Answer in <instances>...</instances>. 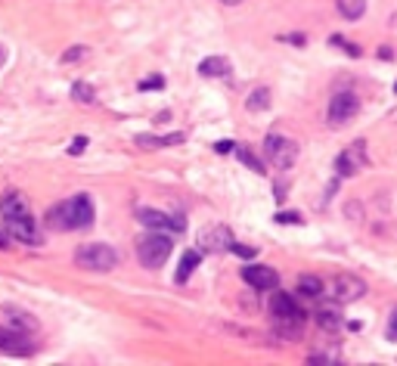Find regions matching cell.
I'll use <instances>...</instances> for the list:
<instances>
[{
    "label": "cell",
    "mask_w": 397,
    "mask_h": 366,
    "mask_svg": "<svg viewBox=\"0 0 397 366\" xmlns=\"http://www.w3.org/2000/svg\"><path fill=\"white\" fill-rule=\"evenodd\" d=\"M0 351L10 357H31L35 354V345L25 338V332L10 329V332H0Z\"/></svg>",
    "instance_id": "10"
},
{
    "label": "cell",
    "mask_w": 397,
    "mask_h": 366,
    "mask_svg": "<svg viewBox=\"0 0 397 366\" xmlns=\"http://www.w3.org/2000/svg\"><path fill=\"white\" fill-rule=\"evenodd\" d=\"M230 252L233 254H239V258H255V249H251V245H230Z\"/></svg>",
    "instance_id": "28"
},
{
    "label": "cell",
    "mask_w": 397,
    "mask_h": 366,
    "mask_svg": "<svg viewBox=\"0 0 397 366\" xmlns=\"http://www.w3.org/2000/svg\"><path fill=\"white\" fill-rule=\"evenodd\" d=\"M0 215H4V220L25 217L28 215V202H25V195L22 193H6L4 202H0Z\"/></svg>",
    "instance_id": "15"
},
{
    "label": "cell",
    "mask_w": 397,
    "mask_h": 366,
    "mask_svg": "<svg viewBox=\"0 0 397 366\" xmlns=\"http://www.w3.org/2000/svg\"><path fill=\"white\" fill-rule=\"evenodd\" d=\"M44 224L50 230H84L94 224V202L87 199V195H75V199H65L59 202L56 208L47 211Z\"/></svg>",
    "instance_id": "1"
},
{
    "label": "cell",
    "mask_w": 397,
    "mask_h": 366,
    "mask_svg": "<svg viewBox=\"0 0 397 366\" xmlns=\"http://www.w3.org/2000/svg\"><path fill=\"white\" fill-rule=\"evenodd\" d=\"M137 220L149 230H165V233H180L183 230V217H171V215H162L156 208H137Z\"/></svg>",
    "instance_id": "8"
},
{
    "label": "cell",
    "mask_w": 397,
    "mask_h": 366,
    "mask_svg": "<svg viewBox=\"0 0 397 366\" xmlns=\"http://www.w3.org/2000/svg\"><path fill=\"white\" fill-rule=\"evenodd\" d=\"M242 279H246L251 289H276V283H280L276 270L267 267V264H246V267H242Z\"/></svg>",
    "instance_id": "9"
},
{
    "label": "cell",
    "mask_w": 397,
    "mask_h": 366,
    "mask_svg": "<svg viewBox=\"0 0 397 366\" xmlns=\"http://www.w3.org/2000/svg\"><path fill=\"white\" fill-rule=\"evenodd\" d=\"M6 245H10V242H6V236H0V249H6Z\"/></svg>",
    "instance_id": "34"
},
{
    "label": "cell",
    "mask_w": 397,
    "mask_h": 366,
    "mask_svg": "<svg viewBox=\"0 0 397 366\" xmlns=\"http://www.w3.org/2000/svg\"><path fill=\"white\" fill-rule=\"evenodd\" d=\"M317 323H320V329L335 332V329L342 326V313L335 311V308H323V311H317Z\"/></svg>",
    "instance_id": "21"
},
{
    "label": "cell",
    "mask_w": 397,
    "mask_h": 366,
    "mask_svg": "<svg viewBox=\"0 0 397 366\" xmlns=\"http://www.w3.org/2000/svg\"><path fill=\"white\" fill-rule=\"evenodd\" d=\"M236 156H239V161H242V165H246V168H251V171H255V174H264V171H267V168H264V161H258L255 156H251V149H236Z\"/></svg>",
    "instance_id": "24"
},
{
    "label": "cell",
    "mask_w": 397,
    "mask_h": 366,
    "mask_svg": "<svg viewBox=\"0 0 397 366\" xmlns=\"http://www.w3.org/2000/svg\"><path fill=\"white\" fill-rule=\"evenodd\" d=\"M298 292L304 298H320L326 292V286H323V279H317V276H301L298 279Z\"/></svg>",
    "instance_id": "19"
},
{
    "label": "cell",
    "mask_w": 397,
    "mask_h": 366,
    "mask_svg": "<svg viewBox=\"0 0 397 366\" xmlns=\"http://www.w3.org/2000/svg\"><path fill=\"white\" fill-rule=\"evenodd\" d=\"M75 264L84 270H94V274H106L118 264V252L106 242H87L75 252Z\"/></svg>",
    "instance_id": "4"
},
{
    "label": "cell",
    "mask_w": 397,
    "mask_h": 366,
    "mask_svg": "<svg viewBox=\"0 0 397 366\" xmlns=\"http://www.w3.org/2000/svg\"><path fill=\"white\" fill-rule=\"evenodd\" d=\"M276 224H301V215H295V211H280V215H276Z\"/></svg>",
    "instance_id": "27"
},
{
    "label": "cell",
    "mask_w": 397,
    "mask_h": 366,
    "mask_svg": "<svg viewBox=\"0 0 397 366\" xmlns=\"http://www.w3.org/2000/svg\"><path fill=\"white\" fill-rule=\"evenodd\" d=\"M4 320H6V326L10 329H19V332H25V335H35V332L40 329V320L35 317V313H28L22 308H13V304H6L4 308Z\"/></svg>",
    "instance_id": "11"
},
{
    "label": "cell",
    "mask_w": 397,
    "mask_h": 366,
    "mask_svg": "<svg viewBox=\"0 0 397 366\" xmlns=\"http://www.w3.org/2000/svg\"><path fill=\"white\" fill-rule=\"evenodd\" d=\"M84 146H87V140H75L69 146V152H72V156H78V152H84Z\"/></svg>",
    "instance_id": "32"
},
{
    "label": "cell",
    "mask_w": 397,
    "mask_h": 366,
    "mask_svg": "<svg viewBox=\"0 0 397 366\" xmlns=\"http://www.w3.org/2000/svg\"><path fill=\"white\" fill-rule=\"evenodd\" d=\"M308 363H339V357H329V354H310Z\"/></svg>",
    "instance_id": "29"
},
{
    "label": "cell",
    "mask_w": 397,
    "mask_h": 366,
    "mask_svg": "<svg viewBox=\"0 0 397 366\" xmlns=\"http://www.w3.org/2000/svg\"><path fill=\"white\" fill-rule=\"evenodd\" d=\"M230 245H233L230 227H211L208 233H202V239H199L202 252H230Z\"/></svg>",
    "instance_id": "14"
},
{
    "label": "cell",
    "mask_w": 397,
    "mask_h": 366,
    "mask_svg": "<svg viewBox=\"0 0 397 366\" xmlns=\"http://www.w3.org/2000/svg\"><path fill=\"white\" fill-rule=\"evenodd\" d=\"M329 298H332V304H351L357 301V298L366 295V283H363L360 276H351V274H339L329 283Z\"/></svg>",
    "instance_id": "6"
},
{
    "label": "cell",
    "mask_w": 397,
    "mask_h": 366,
    "mask_svg": "<svg viewBox=\"0 0 397 366\" xmlns=\"http://www.w3.org/2000/svg\"><path fill=\"white\" fill-rule=\"evenodd\" d=\"M357 112H360V99H357V93L339 90L332 99H329V115H326V122L332 124V127H342V124H348Z\"/></svg>",
    "instance_id": "7"
},
{
    "label": "cell",
    "mask_w": 397,
    "mask_h": 366,
    "mask_svg": "<svg viewBox=\"0 0 397 366\" xmlns=\"http://www.w3.org/2000/svg\"><path fill=\"white\" fill-rule=\"evenodd\" d=\"M6 233H13V239H19L25 245H38L40 242V236H38V230H35V220H31V215H25V217H10L6 220Z\"/></svg>",
    "instance_id": "13"
},
{
    "label": "cell",
    "mask_w": 397,
    "mask_h": 366,
    "mask_svg": "<svg viewBox=\"0 0 397 366\" xmlns=\"http://www.w3.org/2000/svg\"><path fill=\"white\" fill-rule=\"evenodd\" d=\"M224 4H230V6H236V4H242V0H224Z\"/></svg>",
    "instance_id": "35"
},
{
    "label": "cell",
    "mask_w": 397,
    "mask_h": 366,
    "mask_svg": "<svg viewBox=\"0 0 397 366\" xmlns=\"http://www.w3.org/2000/svg\"><path fill=\"white\" fill-rule=\"evenodd\" d=\"M388 338L397 342V308L391 311V320H388Z\"/></svg>",
    "instance_id": "30"
},
{
    "label": "cell",
    "mask_w": 397,
    "mask_h": 366,
    "mask_svg": "<svg viewBox=\"0 0 397 366\" xmlns=\"http://www.w3.org/2000/svg\"><path fill=\"white\" fill-rule=\"evenodd\" d=\"M332 44H339V47H344V50H348V53H351V56H357V53H360V50H357V47H354V44H344V41H342V38H332Z\"/></svg>",
    "instance_id": "31"
},
{
    "label": "cell",
    "mask_w": 397,
    "mask_h": 366,
    "mask_svg": "<svg viewBox=\"0 0 397 366\" xmlns=\"http://www.w3.org/2000/svg\"><path fill=\"white\" fill-rule=\"evenodd\" d=\"M72 99H78V103H94L97 93H94V87H90L87 81H75L72 84Z\"/></svg>",
    "instance_id": "23"
},
{
    "label": "cell",
    "mask_w": 397,
    "mask_h": 366,
    "mask_svg": "<svg viewBox=\"0 0 397 366\" xmlns=\"http://www.w3.org/2000/svg\"><path fill=\"white\" fill-rule=\"evenodd\" d=\"M202 264V249H190V252H183V258H180V267H177V274L174 279L177 283H190V276H192V270H196Z\"/></svg>",
    "instance_id": "16"
},
{
    "label": "cell",
    "mask_w": 397,
    "mask_h": 366,
    "mask_svg": "<svg viewBox=\"0 0 397 366\" xmlns=\"http://www.w3.org/2000/svg\"><path fill=\"white\" fill-rule=\"evenodd\" d=\"M264 156L273 161V168H292L295 161H298V143L283 137V134H270L264 140Z\"/></svg>",
    "instance_id": "5"
},
{
    "label": "cell",
    "mask_w": 397,
    "mask_h": 366,
    "mask_svg": "<svg viewBox=\"0 0 397 366\" xmlns=\"http://www.w3.org/2000/svg\"><path fill=\"white\" fill-rule=\"evenodd\" d=\"M137 143L143 149H162V146H171V143H183V134H171V137H137Z\"/></svg>",
    "instance_id": "22"
},
{
    "label": "cell",
    "mask_w": 397,
    "mask_h": 366,
    "mask_svg": "<svg viewBox=\"0 0 397 366\" xmlns=\"http://www.w3.org/2000/svg\"><path fill=\"white\" fill-rule=\"evenodd\" d=\"M90 50L87 47H75V50H65V56H62V63H78L81 56H87Z\"/></svg>",
    "instance_id": "26"
},
{
    "label": "cell",
    "mask_w": 397,
    "mask_h": 366,
    "mask_svg": "<svg viewBox=\"0 0 397 366\" xmlns=\"http://www.w3.org/2000/svg\"><path fill=\"white\" fill-rule=\"evenodd\" d=\"M360 168H363V140L351 143V146L342 149L339 158H335V171H339V177H351V174H357Z\"/></svg>",
    "instance_id": "12"
},
{
    "label": "cell",
    "mask_w": 397,
    "mask_h": 366,
    "mask_svg": "<svg viewBox=\"0 0 397 366\" xmlns=\"http://www.w3.org/2000/svg\"><path fill=\"white\" fill-rule=\"evenodd\" d=\"M162 87H165V78H162V75H152V78L140 81V90H162Z\"/></svg>",
    "instance_id": "25"
},
{
    "label": "cell",
    "mask_w": 397,
    "mask_h": 366,
    "mask_svg": "<svg viewBox=\"0 0 397 366\" xmlns=\"http://www.w3.org/2000/svg\"><path fill=\"white\" fill-rule=\"evenodd\" d=\"M246 109L249 112H264V109H270V90L267 87H255L249 93V99H246Z\"/></svg>",
    "instance_id": "18"
},
{
    "label": "cell",
    "mask_w": 397,
    "mask_h": 366,
    "mask_svg": "<svg viewBox=\"0 0 397 366\" xmlns=\"http://www.w3.org/2000/svg\"><path fill=\"white\" fill-rule=\"evenodd\" d=\"M339 13H342L348 22L360 19V16L366 13V0H339Z\"/></svg>",
    "instance_id": "20"
},
{
    "label": "cell",
    "mask_w": 397,
    "mask_h": 366,
    "mask_svg": "<svg viewBox=\"0 0 397 366\" xmlns=\"http://www.w3.org/2000/svg\"><path fill=\"white\" fill-rule=\"evenodd\" d=\"M394 90H397V84H394Z\"/></svg>",
    "instance_id": "36"
},
{
    "label": "cell",
    "mask_w": 397,
    "mask_h": 366,
    "mask_svg": "<svg viewBox=\"0 0 397 366\" xmlns=\"http://www.w3.org/2000/svg\"><path fill=\"white\" fill-rule=\"evenodd\" d=\"M270 317H273V326L280 335L285 338H301V329H304V320H308V313L298 308V301H295L292 295L285 292H273L270 298Z\"/></svg>",
    "instance_id": "2"
},
{
    "label": "cell",
    "mask_w": 397,
    "mask_h": 366,
    "mask_svg": "<svg viewBox=\"0 0 397 366\" xmlns=\"http://www.w3.org/2000/svg\"><path fill=\"white\" fill-rule=\"evenodd\" d=\"M171 252H174V239L165 230H149V233H143L137 239V258L146 270H158L171 258Z\"/></svg>",
    "instance_id": "3"
},
{
    "label": "cell",
    "mask_w": 397,
    "mask_h": 366,
    "mask_svg": "<svg viewBox=\"0 0 397 366\" xmlns=\"http://www.w3.org/2000/svg\"><path fill=\"white\" fill-rule=\"evenodd\" d=\"M214 149H217V152H233V143H230V140H224V143H214Z\"/></svg>",
    "instance_id": "33"
},
{
    "label": "cell",
    "mask_w": 397,
    "mask_h": 366,
    "mask_svg": "<svg viewBox=\"0 0 397 366\" xmlns=\"http://www.w3.org/2000/svg\"><path fill=\"white\" fill-rule=\"evenodd\" d=\"M199 75H205V78H224V75H230V63L224 56H208L199 65Z\"/></svg>",
    "instance_id": "17"
}]
</instances>
